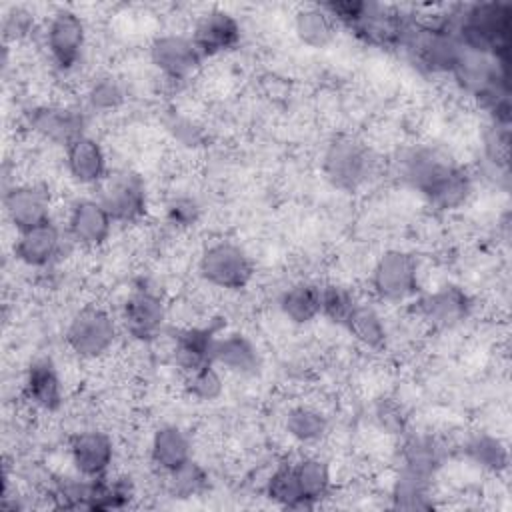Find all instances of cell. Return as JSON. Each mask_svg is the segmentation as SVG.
<instances>
[{"mask_svg":"<svg viewBox=\"0 0 512 512\" xmlns=\"http://www.w3.org/2000/svg\"><path fill=\"white\" fill-rule=\"evenodd\" d=\"M190 38L206 60L234 50L242 40V26L234 14L212 8L196 20Z\"/></svg>","mask_w":512,"mask_h":512,"instance_id":"15","label":"cell"},{"mask_svg":"<svg viewBox=\"0 0 512 512\" xmlns=\"http://www.w3.org/2000/svg\"><path fill=\"white\" fill-rule=\"evenodd\" d=\"M508 142H510V130L504 124H490V128L484 132V158L494 170L508 168Z\"/></svg>","mask_w":512,"mask_h":512,"instance_id":"40","label":"cell"},{"mask_svg":"<svg viewBox=\"0 0 512 512\" xmlns=\"http://www.w3.org/2000/svg\"><path fill=\"white\" fill-rule=\"evenodd\" d=\"M122 328L138 342H152L166 322V304L158 292L146 286L134 288L122 304Z\"/></svg>","mask_w":512,"mask_h":512,"instance_id":"12","label":"cell"},{"mask_svg":"<svg viewBox=\"0 0 512 512\" xmlns=\"http://www.w3.org/2000/svg\"><path fill=\"white\" fill-rule=\"evenodd\" d=\"M370 286L382 302H404L418 294V262L404 250H386L372 266Z\"/></svg>","mask_w":512,"mask_h":512,"instance_id":"7","label":"cell"},{"mask_svg":"<svg viewBox=\"0 0 512 512\" xmlns=\"http://www.w3.org/2000/svg\"><path fill=\"white\" fill-rule=\"evenodd\" d=\"M252 256L236 242L220 240L204 248L198 260V272L214 288L240 292L244 290L254 276Z\"/></svg>","mask_w":512,"mask_h":512,"instance_id":"4","label":"cell"},{"mask_svg":"<svg viewBox=\"0 0 512 512\" xmlns=\"http://www.w3.org/2000/svg\"><path fill=\"white\" fill-rule=\"evenodd\" d=\"M126 100V90L122 82L114 76H100L92 80L86 90V102L94 112H112L120 108Z\"/></svg>","mask_w":512,"mask_h":512,"instance_id":"37","label":"cell"},{"mask_svg":"<svg viewBox=\"0 0 512 512\" xmlns=\"http://www.w3.org/2000/svg\"><path fill=\"white\" fill-rule=\"evenodd\" d=\"M284 428L292 440L300 444H316L328 434L330 420L322 410L308 404H298L286 412Z\"/></svg>","mask_w":512,"mask_h":512,"instance_id":"32","label":"cell"},{"mask_svg":"<svg viewBox=\"0 0 512 512\" xmlns=\"http://www.w3.org/2000/svg\"><path fill=\"white\" fill-rule=\"evenodd\" d=\"M402 48L412 64L428 74H452L464 50L452 30L450 16L432 22H412Z\"/></svg>","mask_w":512,"mask_h":512,"instance_id":"2","label":"cell"},{"mask_svg":"<svg viewBox=\"0 0 512 512\" xmlns=\"http://www.w3.org/2000/svg\"><path fill=\"white\" fill-rule=\"evenodd\" d=\"M166 128L174 136V140H178L186 148H200L206 142L202 128L196 122H192L190 118L172 114L166 122Z\"/></svg>","mask_w":512,"mask_h":512,"instance_id":"42","label":"cell"},{"mask_svg":"<svg viewBox=\"0 0 512 512\" xmlns=\"http://www.w3.org/2000/svg\"><path fill=\"white\" fill-rule=\"evenodd\" d=\"M324 178L342 192H356L376 172L374 152L354 136H336L322 154Z\"/></svg>","mask_w":512,"mask_h":512,"instance_id":"3","label":"cell"},{"mask_svg":"<svg viewBox=\"0 0 512 512\" xmlns=\"http://www.w3.org/2000/svg\"><path fill=\"white\" fill-rule=\"evenodd\" d=\"M464 454L472 464L490 474L504 472L510 462L504 440L488 432H476L474 436H470L464 444Z\"/></svg>","mask_w":512,"mask_h":512,"instance_id":"34","label":"cell"},{"mask_svg":"<svg viewBox=\"0 0 512 512\" xmlns=\"http://www.w3.org/2000/svg\"><path fill=\"white\" fill-rule=\"evenodd\" d=\"M64 240H68V234L62 232L58 224L48 220L40 226L18 232L14 256L30 268H46L62 256Z\"/></svg>","mask_w":512,"mask_h":512,"instance_id":"18","label":"cell"},{"mask_svg":"<svg viewBox=\"0 0 512 512\" xmlns=\"http://www.w3.org/2000/svg\"><path fill=\"white\" fill-rule=\"evenodd\" d=\"M200 218V204L192 196H176L166 204V220L174 228H192Z\"/></svg>","mask_w":512,"mask_h":512,"instance_id":"41","label":"cell"},{"mask_svg":"<svg viewBox=\"0 0 512 512\" xmlns=\"http://www.w3.org/2000/svg\"><path fill=\"white\" fill-rule=\"evenodd\" d=\"M96 198L114 222L134 224L148 212V188L134 170H114L100 184Z\"/></svg>","mask_w":512,"mask_h":512,"instance_id":"6","label":"cell"},{"mask_svg":"<svg viewBox=\"0 0 512 512\" xmlns=\"http://www.w3.org/2000/svg\"><path fill=\"white\" fill-rule=\"evenodd\" d=\"M294 464V472L304 500L316 508L332 490V468L320 456H302Z\"/></svg>","mask_w":512,"mask_h":512,"instance_id":"29","label":"cell"},{"mask_svg":"<svg viewBox=\"0 0 512 512\" xmlns=\"http://www.w3.org/2000/svg\"><path fill=\"white\" fill-rule=\"evenodd\" d=\"M164 478L168 492L176 498L198 496L208 486V472L194 458L180 466L178 470L164 474Z\"/></svg>","mask_w":512,"mask_h":512,"instance_id":"36","label":"cell"},{"mask_svg":"<svg viewBox=\"0 0 512 512\" xmlns=\"http://www.w3.org/2000/svg\"><path fill=\"white\" fill-rule=\"evenodd\" d=\"M456 166L458 162L448 152L432 144L412 146L396 160L400 180L416 190L424 200Z\"/></svg>","mask_w":512,"mask_h":512,"instance_id":"8","label":"cell"},{"mask_svg":"<svg viewBox=\"0 0 512 512\" xmlns=\"http://www.w3.org/2000/svg\"><path fill=\"white\" fill-rule=\"evenodd\" d=\"M28 128L40 138L68 146L76 138L86 134V114L74 106L62 104H40L26 112Z\"/></svg>","mask_w":512,"mask_h":512,"instance_id":"13","label":"cell"},{"mask_svg":"<svg viewBox=\"0 0 512 512\" xmlns=\"http://www.w3.org/2000/svg\"><path fill=\"white\" fill-rule=\"evenodd\" d=\"M64 162L70 178L82 186H98L110 174L102 144L88 134L64 148Z\"/></svg>","mask_w":512,"mask_h":512,"instance_id":"21","label":"cell"},{"mask_svg":"<svg viewBox=\"0 0 512 512\" xmlns=\"http://www.w3.org/2000/svg\"><path fill=\"white\" fill-rule=\"evenodd\" d=\"M472 310V300L464 288L456 284H444L432 292L422 294L416 300L418 316L432 328L448 330L460 326Z\"/></svg>","mask_w":512,"mask_h":512,"instance_id":"14","label":"cell"},{"mask_svg":"<svg viewBox=\"0 0 512 512\" xmlns=\"http://www.w3.org/2000/svg\"><path fill=\"white\" fill-rule=\"evenodd\" d=\"M4 212L16 232L40 226L50 218V192L40 184H14L4 192Z\"/></svg>","mask_w":512,"mask_h":512,"instance_id":"17","label":"cell"},{"mask_svg":"<svg viewBox=\"0 0 512 512\" xmlns=\"http://www.w3.org/2000/svg\"><path fill=\"white\" fill-rule=\"evenodd\" d=\"M116 336V320L100 306L80 308L70 318L64 332L66 346L82 360H96L104 356L114 346Z\"/></svg>","mask_w":512,"mask_h":512,"instance_id":"5","label":"cell"},{"mask_svg":"<svg viewBox=\"0 0 512 512\" xmlns=\"http://www.w3.org/2000/svg\"><path fill=\"white\" fill-rule=\"evenodd\" d=\"M24 396L32 406L44 412H56L60 408L64 388L58 366L52 358L42 356L28 364L24 374Z\"/></svg>","mask_w":512,"mask_h":512,"instance_id":"22","label":"cell"},{"mask_svg":"<svg viewBox=\"0 0 512 512\" xmlns=\"http://www.w3.org/2000/svg\"><path fill=\"white\" fill-rule=\"evenodd\" d=\"M70 460L78 474L86 478H100L110 472L114 462V442L102 430H82L70 438Z\"/></svg>","mask_w":512,"mask_h":512,"instance_id":"19","label":"cell"},{"mask_svg":"<svg viewBox=\"0 0 512 512\" xmlns=\"http://www.w3.org/2000/svg\"><path fill=\"white\" fill-rule=\"evenodd\" d=\"M390 498L398 510H430L434 508L432 478L400 468L392 482Z\"/></svg>","mask_w":512,"mask_h":512,"instance_id":"30","label":"cell"},{"mask_svg":"<svg viewBox=\"0 0 512 512\" xmlns=\"http://www.w3.org/2000/svg\"><path fill=\"white\" fill-rule=\"evenodd\" d=\"M150 460L160 474H170L192 460V440L176 424L160 426L150 440Z\"/></svg>","mask_w":512,"mask_h":512,"instance_id":"24","label":"cell"},{"mask_svg":"<svg viewBox=\"0 0 512 512\" xmlns=\"http://www.w3.org/2000/svg\"><path fill=\"white\" fill-rule=\"evenodd\" d=\"M376 426L390 436H404L408 432V414L402 404L392 398H380L374 406Z\"/></svg>","mask_w":512,"mask_h":512,"instance_id":"39","label":"cell"},{"mask_svg":"<svg viewBox=\"0 0 512 512\" xmlns=\"http://www.w3.org/2000/svg\"><path fill=\"white\" fill-rule=\"evenodd\" d=\"M402 448H400V468H406L410 472H416L420 476L432 478L442 468L446 460V446L440 438L426 434V432H414L402 436Z\"/></svg>","mask_w":512,"mask_h":512,"instance_id":"25","label":"cell"},{"mask_svg":"<svg viewBox=\"0 0 512 512\" xmlns=\"http://www.w3.org/2000/svg\"><path fill=\"white\" fill-rule=\"evenodd\" d=\"M336 30L338 24L322 4L304 6L294 16V32L298 40L308 48H326L336 38Z\"/></svg>","mask_w":512,"mask_h":512,"instance_id":"26","label":"cell"},{"mask_svg":"<svg viewBox=\"0 0 512 512\" xmlns=\"http://www.w3.org/2000/svg\"><path fill=\"white\" fill-rule=\"evenodd\" d=\"M214 364L230 374L252 378L260 374L262 356L254 340H250L246 334L228 332L216 338Z\"/></svg>","mask_w":512,"mask_h":512,"instance_id":"23","label":"cell"},{"mask_svg":"<svg viewBox=\"0 0 512 512\" xmlns=\"http://www.w3.org/2000/svg\"><path fill=\"white\" fill-rule=\"evenodd\" d=\"M34 26V18L30 12H26L24 8H12L2 22V30H4V38L6 40H20L24 36L30 34Z\"/></svg>","mask_w":512,"mask_h":512,"instance_id":"43","label":"cell"},{"mask_svg":"<svg viewBox=\"0 0 512 512\" xmlns=\"http://www.w3.org/2000/svg\"><path fill=\"white\" fill-rule=\"evenodd\" d=\"M264 494L270 502H274L280 508L312 510L310 504L302 496L292 462H282L272 470V474L268 476V480L264 484Z\"/></svg>","mask_w":512,"mask_h":512,"instance_id":"31","label":"cell"},{"mask_svg":"<svg viewBox=\"0 0 512 512\" xmlns=\"http://www.w3.org/2000/svg\"><path fill=\"white\" fill-rule=\"evenodd\" d=\"M186 390L200 402H214L224 392V378L216 364H206L186 374Z\"/></svg>","mask_w":512,"mask_h":512,"instance_id":"38","label":"cell"},{"mask_svg":"<svg viewBox=\"0 0 512 512\" xmlns=\"http://www.w3.org/2000/svg\"><path fill=\"white\" fill-rule=\"evenodd\" d=\"M136 496V486L130 476H100L90 480L88 510L110 512L122 510L132 504Z\"/></svg>","mask_w":512,"mask_h":512,"instance_id":"28","label":"cell"},{"mask_svg":"<svg viewBox=\"0 0 512 512\" xmlns=\"http://www.w3.org/2000/svg\"><path fill=\"white\" fill-rule=\"evenodd\" d=\"M220 330L222 324L214 322L206 326H188L176 332L172 358L184 376L206 364H214V344Z\"/></svg>","mask_w":512,"mask_h":512,"instance_id":"20","label":"cell"},{"mask_svg":"<svg viewBox=\"0 0 512 512\" xmlns=\"http://www.w3.org/2000/svg\"><path fill=\"white\" fill-rule=\"evenodd\" d=\"M358 306L354 292L342 284H320V316L328 318L336 326H346L350 314Z\"/></svg>","mask_w":512,"mask_h":512,"instance_id":"35","label":"cell"},{"mask_svg":"<svg viewBox=\"0 0 512 512\" xmlns=\"http://www.w3.org/2000/svg\"><path fill=\"white\" fill-rule=\"evenodd\" d=\"M112 216L98 198H80L70 206L66 234L72 244L82 248H100L112 234Z\"/></svg>","mask_w":512,"mask_h":512,"instance_id":"16","label":"cell"},{"mask_svg":"<svg viewBox=\"0 0 512 512\" xmlns=\"http://www.w3.org/2000/svg\"><path fill=\"white\" fill-rule=\"evenodd\" d=\"M452 30L464 50L510 60L512 6L508 2H474L450 16Z\"/></svg>","mask_w":512,"mask_h":512,"instance_id":"1","label":"cell"},{"mask_svg":"<svg viewBox=\"0 0 512 512\" xmlns=\"http://www.w3.org/2000/svg\"><path fill=\"white\" fill-rule=\"evenodd\" d=\"M44 44L52 64L60 72H70L78 66L86 46V24L68 8L56 10L44 30Z\"/></svg>","mask_w":512,"mask_h":512,"instance_id":"10","label":"cell"},{"mask_svg":"<svg viewBox=\"0 0 512 512\" xmlns=\"http://www.w3.org/2000/svg\"><path fill=\"white\" fill-rule=\"evenodd\" d=\"M412 18L394 6L378 2H366L360 16L346 28L358 40L374 48H402L406 34L412 26Z\"/></svg>","mask_w":512,"mask_h":512,"instance_id":"9","label":"cell"},{"mask_svg":"<svg viewBox=\"0 0 512 512\" xmlns=\"http://www.w3.org/2000/svg\"><path fill=\"white\" fill-rule=\"evenodd\" d=\"M344 328L350 332V336L356 342H360L368 350H376L378 352V350H382L386 346L388 330H386L384 318L370 304L358 302V306L350 314V318H348Z\"/></svg>","mask_w":512,"mask_h":512,"instance_id":"33","label":"cell"},{"mask_svg":"<svg viewBox=\"0 0 512 512\" xmlns=\"http://www.w3.org/2000/svg\"><path fill=\"white\" fill-rule=\"evenodd\" d=\"M278 306L292 324H310L320 316V284L308 280L294 282L280 294Z\"/></svg>","mask_w":512,"mask_h":512,"instance_id":"27","label":"cell"},{"mask_svg":"<svg viewBox=\"0 0 512 512\" xmlns=\"http://www.w3.org/2000/svg\"><path fill=\"white\" fill-rule=\"evenodd\" d=\"M150 62L164 78L172 82H186L200 70L204 58L190 36L170 32L152 40Z\"/></svg>","mask_w":512,"mask_h":512,"instance_id":"11","label":"cell"}]
</instances>
